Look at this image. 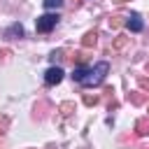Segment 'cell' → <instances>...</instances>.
<instances>
[{
	"label": "cell",
	"mask_w": 149,
	"mask_h": 149,
	"mask_svg": "<svg viewBox=\"0 0 149 149\" xmlns=\"http://www.w3.org/2000/svg\"><path fill=\"white\" fill-rule=\"evenodd\" d=\"M128 100H130L133 105H142V102L147 100V95H144L142 91H135V93H128Z\"/></svg>",
	"instance_id": "ba28073f"
},
{
	"label": "cell",
	"mask_w": 149,
	"mask_h": 149,
	"mask_svg": "<svg viewBox=\"0 0 149 149\" xmlns=\"http://www.w3.org/2000/svg\"><path fill=\"white\" fill-rule=\"evenodd\" d=\"M58 14H42V16H37V21H35V28H37V33H49L56 23H58Z\"/></svg>",
	"instance_id": "7a4b0ae2"
},
{
	"label": "cell",
	"mask_w": 149,
	"mask_h": 149,
	"mask_svg": "<svg viewBox=\"0 0 149 149\" xmlns=\"http://www.w3.org/2000/svg\"><path fill=\"white\" fill-rule=\"evenodd\" d=\"M23 35V26L21 23H12L5 33H2V37H7V40H14V37H21Z\"/></svg>",
	"instance_id": "8992f818"
},
{
	"label": "cell",
	"mask_w": 149,
	"mask_h": 149,
	"mask_svg": "<svg viewBox=\"0 0 149 149\" xmlns=\"http://www.w3.org/2000/svg\"><path fill=\"white\" fill-rule=\"evenodd\" d=\"M98 100H100V98H98L95 93H93V95H91V93H86V95H84V102H86V105H95Z\"/></svg>",
	"instance_id": "9a60e30c"
},
{
	"label": "cell",
	"mask_w": 149,
	"mask_h": 149,
	"mask_svg": "<svg viewBox=\"0 0 149 149\" xmlns=\"http://www.w3.org/2000/svg\"><path fill=\"white\" fill-rule=\"evenodd\" d=\"M109 26H112V28L123 26V16H119V14H116V16H112V19H109Z\"/></svg>",
	"instance_id": "5bb4252c"
},
{
	"label": "cell",
	"mask_w": 149,
	"mask_h": 149,
	"mask_svg": "<svg viewBox=\"0 0 149 149\" xmlns=\"http://www.w3.org/2000/svg\"><path fill=\"white\" fill-rule=\"evenodd\" d=\"M107 72H109V65H107L105 61H100V63H95L91 70H86V74H84V79H81L79 84L86 86V88L98 86V84H102V79L107 77Z\"/></svg>",
	"instance_id": "6da1fadb"
},
{
	"label": "cell",
	"mask_w": 149,
	"mask_h": 149,
	"mask_svg": "<svg viewBox=\"0 0 149 149\" xmlns=\"http://www.w3.org/2000/svg\"><path fill=\"white\" fill-rule=\"evenodd\" d=\"M70 5H72V7H79V5H81V0H70Z\"/></svg>",
	"instance_id": "ac0fdd59"
},
{
	"label": "cell",
	"mask_w": 149,
	"mask_h": 149,
	"mask_svg": "<svg viewBox=\"0 0 149 149\" xmlns=\"http://www.w3.org/2000/svg\"><path fill=\"white\" fill-rule=\"evenodd\" d=\"M61 79H63V70H61L58 65H51V68L44 72V81H47L49 86H54V84H61Z\"/></svg>",
	"instance_id": "3957f363"
},
{
	"label": "cell",
	"mask_w": 149,
	"mask_h": 149,
	"mask_svg": "<svg viewBox=\"0 0 149 149\" xmlns=\"http://www.w3.org/2000/svg\"><path fill=\"white\" fill-rule=\"evenodd\" d=\"M135 135L140 137H149V116H142L135 121Z\"/></svg>",
	"instance_id": "5b68a950"
},
{
	"label": "cell",
	"mask_w": 149,
	"mask_h": 149,
	"mask_svg": "<svg viewBox=\"0 0 149 149\" xmlns=\"http://www.w3.org/2000/svg\"><path fill=\"white\" fill-rule=\"evenodd\" d=\"M42 2H44V7H47V9H56V7H61L65 0H42Z\"/></svg>",
	"instance_id": "8fae6325"
},
{
	"label": "cell",
	"mask_w": 149,
	"mask_h": 149,
	"mask_svg": "<svg viewBox=\"0 0 149 149\" xmlns=\"http://www.w3.org/2000/svg\"><path fill=\"white\" fill-rule=\"evenodd\" d=\"M137 84H140V88H142V91H147V93H149V79H147L144 74H140V77H137Z\"/></svg>",
	"instance_id": "4fadbf2b"
},
{
	"label": "cell",
	"mask_w": 149,
	"mask_h": 149,
	"mask_svg": "<svg viewBox=\"0 0 149 149\" xmlns=\"http://www.w3.org/2000/svg\"><path fill=\"white\" fill-rule=\"evenodd\" d=\"M61 112H63L65 116H70V114L74 112V102H63V105H61Z\"/></svg>",
	"instance_id": "30bf717a"
},
{
	"label": "cell",
	"mask_w": 149,
	"mask_h": 149,
	"mask_svg": "<svg viewBox=\"0 0 149 149\" xmlns=\"http://www.w3.org/2000/svg\"><path fill=\"white\" fill-rule=\"evenodd\" d=\"M7 56H9V51H7V49H2V51H0V61H5Z\"/></svg>",
	"instance_id": "e0dca14e"
},
{
	"label": "cell",
	"mask_w": 149,
	"mask_h": 149,
	"mask_svg": "<svg viewBox=\"0 0 149 149\" xmlns=\"http://www.w3.org/2000/svg\"><path fill=\"white\" fill-rule=\"evenodd\" d=\"M142 149H149V147H142Z\"/></svg>",
	"instance_id": "ffe728a7"
},
{
	"label": "cell",
	"mask_w": 149,
	"mask_h": 149,
	"mask_svg": "<svg viewBox=\"0 0 149 149\" xmlns=\"http://www.w3.org/2000/svg\"><path fill=\"white\" fill-rule=\"evenodd\" d=\"M95 42H98V33L95 30H88L84 37H81V44L88 49V47H95Z\"/></svg>",
	"instance_id": "52a82bcc"
},
{
	"label": "cell",
	"mask_w": 149,
	"mask_h": 149,
	"mask_svg": "<svg viewBox=\"0 0 149 149\" xmlns=\"http://www.w3.org/2000/svg\"><path fill=\"white\" fill-rule=\"evenodd\" d=\"M126 42H128V37H123V35H119V37L114 40V44H112V47H114V49H123V47H126Z\"/></svg>",
	"instance_id": "7c38bea8"
},
{
	"label": "cell",
	"mask_w": 149,
	"mask_h": 149,
	"mask_svg": "<svg viewBox=\"0 0 149 149\" xmlns=\"http://www.w3.org/2000/svg\"><path fill=\"white\" fill-rule=\"evenodd\" d=\"M112 2H116V5H121V2H128V0H112Z\"/></svg>",
	"instance_id": "d6986e66"
},
{
	"label": "cell",
	"mask_w": 149,
	"mask_h": 149,
	"mask_svg": "<svg viewBox=\"0 0 149 149\" xmlns=\"http://www.w3.org/2000/svg\"><path fill=\"white\" fill-rule=\"evenodd\" d=\"M147 112H149V107H147Z\"/></svg>",
	"instance_id": "44dd1931"
},
{
	"label": "cell",
	"mask_w": 149,
	"mask_h": 149,
	"mask_svg": "<svg viewBox=\"0 0 149 149\" xmlns=\"http://www.w3.org/2000/svg\"><path fill=\"white\" fill-rule=\"evenodd\" d=\"M126 26H128V30H133V33H140V30L144 28V21H142V16H140L137 12H133V14L126 19Z\"/></svg>",
	"instance_id": "277c9868"
},
{
	"label": "cell",
	"mask_w": 149,
	"mask_h": 149,
	"mask_svg": "<svg viewBox=\"0 0 149 149\" xmlns=\"http://www.w3.org/2000/svg\"><path fill=\"white\" fill-rule=\"evenodd\" d=\"M7 126H9V119H7V116H0V133H5Z\"/></svg>",
	"instance_id": "2e32d148"
},
{
	"label": "cell",
	"mask_w": 149,
	"mask_h": 149,
	"mask_svg": "<svg viewBox=\"0 0 149 149\" xmlns=\"http://www.w3.org/2000/svg\"><path fill=\"white\" fill-rule=\"evenodd\" d=\"M86 70H88V68H84V65H81V68H74V70H72V79H74V81H81L84 74H86Z\"/></svg>",
	"instance_id": "9c48e42d"
}]
</instances>
